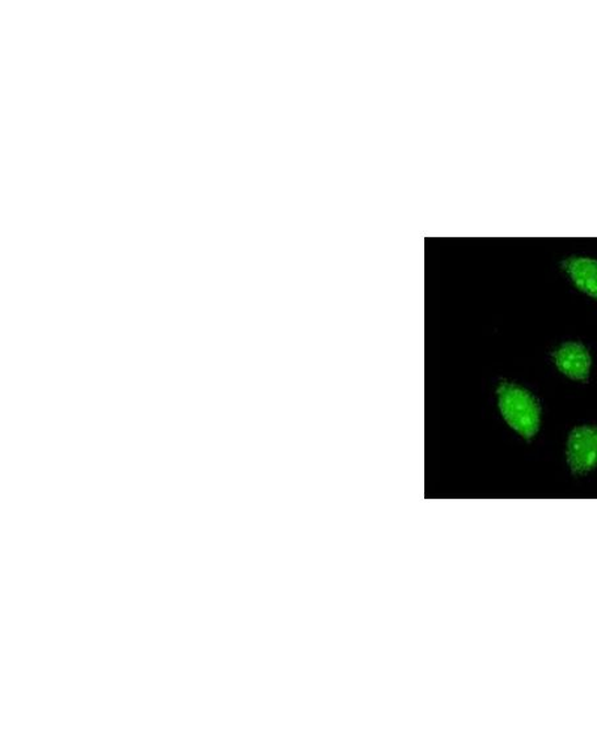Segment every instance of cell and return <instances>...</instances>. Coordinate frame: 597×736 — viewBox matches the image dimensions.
<instances>
[{
  "label": "cell",
  "instance_id": "obj_3",
  "mask_svg": "<svg viewBox=\"0 0 597 736\" xmlns=\"http://www.w3.org/2000/svg\"><path fill=\"white\" fill-rule=\"evenodd\" d=\"M557 369L572 381L586 382L592 373L593 358L585 344L566 342L554 353Z\"/></svg>",
  "mask_w": 597,
  "mask_h": 736
},
{
  "label": "cell",
  "instance_id": "obj_2",
  "mask_svg": "<svg viewBox=\"0 0 597 736\" xmlns=\"http://www.w3.org/2000/svg\"><path fill=\"white\" fill-rule=\"evenodd\" d=\"M566 460L570 470L576 476L587 475L597 468V427L585 424L570 433Z\"/></svg>",
  "mask_w": 597,
  "mask_h": 736
},
{
  "label": "cell",
  "instance_id": "obj_4",
  "mask_svg": "<svg viewBox=\"0 0 597 736\" xmlns=\"http://www.w3.org/2000/svg\"><path fill=\"white\" fill-rule=\"evenodd\" d=\"M562 269L565 271L574 287L583 294L594 297L597 301V260L588 256H572L562 262Z\"/></svg>",
  "mask_w": 597,
  "mask_h": 736
},
{
  "label": "cell",
  "instance_id": "obj_1",
  "mask_svg": "<svg viewBox=\"0 0 597 736\" xmlns=\"http://www.w3.org/2000/svg\"><path fill=\"white\" fill-rule=\"evenodd\" d=\"M497 407L508 427L524 440L532 441L541 427V407L528 389L502 383L496 390Z\"/></svg>",
  "mask_w": 597,
  "mask_h": 736
}]
</instances>
